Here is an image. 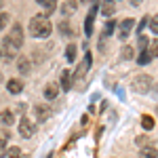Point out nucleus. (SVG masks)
Segmentation results:
<instances>
[{
  "label": "nucleus",
  "instance_id": "1",
  "mask_svg": "<svg viewBox=\"0 0 158 158\" xmlns=\"http://www.w3.org/2000/svg\"><path fill=\"white\" fill-rule=\"evenodd\" d=\"M53 32V25L47 19V15H40V17H32L30 19V34L34 38H49Z\"/></svg>",
  "mask_w": 158,
  "mask_h": 158
},
{
  "label": "nucleus",
  "instance_id": "2",
  "mask_svg": "<svg viewBox=\"0 0 158 158\" xmlns=\"http://www.w3.org/2000/svg\"><path fill=\"white\" fill-rule=\"evenodd\" d=\"M152 85H154V80H152L148 74H141V76L135 78L133 89H135V91H139V93H148V91L152 89Z\"/></svg>",
  "mask_w": 158,
  "mask_h": 158
},
{
  "label": "nucleus",
  "instance_id": "3",
  "mask_svg": "<svg viewBox=\"0 0 158 158\" xmlns=\"http://www.w3.org/2000/svg\"><path fill=\"white\" fill-rule=\"evenodd\" d=\"M6 40L11 42L13 47H17V49H19V47L23 44V30H21V25H19V23H15V25H13V30L9 32Z\"/></svg>",
  "mask_w": 158,
  "mask_h": 158
},
{
  "label": "nucleus",
  "instance_id": "4",
  "mask_svg": "<svg viewBox=\"0 0 158 158\" xmlns=\"http://www.w3.org/2000/svg\"><path fill=\"white\" fill-rule=\"evenodd\" d=\"M91 61H93V57H91V53L86 51V53H85V59H82V63H80V65H78V70L74 72V78H76V80H80V78H82V76L86 74V70L91 68Z\"/></svg>",
  "mask_w": 158,
  "mask_h": 158
},
{
  "label": "nucleus",
  "instance_id": "5",
  "mask_svg": "<svg viewBox=\"0 0 158 158\" xmlns=\"http://www.w3.org/2000/svg\"><path fill=\"white\" fill-rule=\"evenodd\" d=\"M19 135H21L23 139H30V137L34 135V122H30L27 118H21V120H19Z\"/></svg>",
  "mask_w": 158,
  "mask_h": 158
},
{
  "label": "nucleus",
  "instance_id": "6",
  "mask_svg": "<svg viewBox=\"0 0 158 158\" xmlns=\"http://www.w3.org/2000/svg\"><path fill=\"white\" fill-rule=\"evenodd\" d=\"M6 91H9L11 95H19V93L23 91V82L17 80V78H11V80L6 82Z\"/></svg>",
  "mask_w": 158,
  "mask_h": 158
},
{
  "label": "nucleus",
  "instance_id": "7",
  "mask_svg": "<svg viewBox=\"0 0 158 158\" xmlns=\"http://www.w3.org/2000/svg\"><path fill=\"white\" fill-rule=\"evenodd\" d=\"M51 108L49 106H36V118H38V122H44V120H49L51 118Z\"/></svg>",
  "mask_w": 158,
  "mask_h": 158
},
{
  "label": "nucleus",
  "instance_id": "8",
  "mask_svg": "<svg viewBox=\"0 0 158 158\" xmlns=\"http://www.w3.org/2000/svg\"><path fill=\"white\" fill-rule=\"evenodd\" d=\"M95 13H97V6L89 13V17L85 19V34H86V36H91V34H93V21H95Z\"/></svg>",
  "mask_w": 158,
  "mask_h": 158
},
{
  "label": "nucleus",
  "instance_id": "9",
  "mask_svg": "<svg viewBox=\"0 0 158 158\" xmlns=\"http://www.w3.org/2000/svg\"><path fill=\"white\" fill-rule=\"evenodd\" d=\"M114 13H116L114 0H103V2H101V15H103V17H112Z\"/></svg>",
  "mask_w": 158,
  "mask_h": 158
},
{
  "label": "nucleus",
  "instance_id": "10",
  "mask_svg": "<svg viewBox=\"0 0 158 158\" xmlns=\"http://www.w3.org/2000/svg\"><path fill=\"white\" fill-rule=\"evenodd\" d=\"M139 158H158V148H154V146L141 148L139 150Z\"/></svg>",
  "mask_w": 158,
  "mask_h": 158
},
{
  "label": "nucleus",
  "instance_id": "11",
  "mask_svg": "<svg viewBox=\"0 0 158 158\" xmlns=\"http://www.w3.org/2000/svg\"><path fill=\"white\" fill-rule=\"evenodd\" d=\"M57 95H59V86L57 85H47L44 86V97L49 99V101H53Z\"/></svg>",
  "mask_w": 158,
  "mask_h": 158
},
{
  "label": "nucleus",
  "instance_id": "12",
  "mask_svg": "<svg viewBox=\"0 0 158 158\" xmlns=\"http://www.w3.org/2000/svg\"><path fill=\"white\" fill-rule=\"evenodd\" d=\"M17 70H19V74H27L32 70L30 59H27V57H19V59H17Z\"/></svg>",
  "mask_w": 158,
  "mask_h": 158
},
{
  "label": "nucleus",
  "instance_id": "13",
  "mask_svg": "<svg viewBox=\"0 0 158 158\" xmlns=\"http://www.w3.org/2000/svg\"><path fill=\"white\" fill-rule=\"evenodd\" d=\"M133 25H135L133 19H124V21L120 23V38H127V36H129V32L133 30Z\"/></svg>",
  "mask_w": 158,
  "mask_h": 158
},
{
  "label": "nucleus",
  "instance_id": "14",
  "mask_svg": "<svg viewBox=\"0 0 158 158\" xmlns=\"http://www.w3.org/2000/svg\"><path fill=\"white\" fill-rule=\"evenodd\" d=\"M2 47H4V57H6V59H13V57L17 55V47H13L11 42L6 40V36H4V44H2Z\"/></svg>",
  "mask_w": 158,
  "mask_h": 158
},
{
  "label": "nucleus",
  "instance_id": "15",
  "mask_svg": "<svg viewBox=\"0 0 158 158\" xmlns=\"http://www.w3.org/2000/svg\"><path fill=\"white\" fill-rule=\"evenodd\" d=\"M0 122H2L4 127H11L13 122H15V116H13V112H11V110H4V112L0 114Z\"/></svg>",
  "mask_w": 158,
  "mask_h": 158
},
{
  "label": "nucleus",
  "instance_id": "16",
  "mask_svg": "<svg viewBox=\"0 0 158 158\" xmlns=\"http://www.w3.org/2000/svg\"><path fill=\"white\" fill-rule=\"evenodd\" d=\"M76 9H78V2H72V0H68V2H63V6H61V13H63V15H72Z\"/></svg>",
  "mask_w": 158,
  "mask_h": 158
},
{
  "label": "nucleus",
  "instance_id": "17",
  "mask_svg": "<svg viewBox=\"0 0 158 158\" xmlns=\"http://www.w3.org/2000/svg\"><path fill=\"white\" fill-rule=\"evenodd\" d=\"M61 89H63V91H70V89H72V82H70V72H68V70L61 74Z\"/></svg>",
  "mask_w": 158,
  "mask_h": 158
},
{
  "label": "nucleus",
  "instance_id": "18",
  "mask_svg": "<svg viewBox=\"0 0 158 158\" xmlns=\"http://www.w3.org/2000/svg\"><path fill=\"white\" fill-rule=\"evenodd\" d=\"M141 127H143V131H152L154 129V118L152 116H143L141 118Z\"/></svg>",
  "mask_w": 158,
  "mask_h": 158
},
{
  "label": "nucleus",
  "instance_id": "19",
  "mask_svg": "<svg viewBox=\"0 0 158 158\" xmlns=\"http://www.w3.org/2000/svg\"><path fill=\"white\" fill-rule=\"evenodd\" d=\"M152 61V55L148 53V49L146 51H139V65H148Z\"/></svg>",
  "mask_w": 158,
  "mask_h": 158
},
{
  "label": "nucleus",
  "instance_id": "20",
  "mask_svg": "<svg viewBox=\"0 0 158 158\" xmlns=\"http://www.w3.org/2000/svg\"><path fill=\"white\" fill-rule=\"evenodd\" d=\"M42 6L47 9L44 15H51V13L55 11V6H57V0H44V2H42Z\"/></svg>",
  "mask_w": 158,
  "mask_h": 158
},
{
  "label": "nucleus",
  "instance_id": "21",
  "mask_svg": "<svg viewBox=\"0 0 158 158\" xmlns=\"http://www.w3.org/2000/svg\"><path fill=\"white\" fill-rule=\"evenodd\" d=\"M148 44H150V40H148L143 34H139V36H137V47H139V51H146Z\"/></svg>",
  "mask_w": 158,
  "mask_h": 158
},
{
  "label": "nucleus",
  "instance_id": "22",
  "mask_svg": "<svg viewBox=\"0 0 158 158\" xmlns=\"http://www.w3.org/2000/svg\"><path fill=\"white\" fill-rule=\"evenodd\" d=\"M133 57H135V49L133 47H124V49H122V59L129 61V59H133Z\"/></svg>",
  "mask_w": 158,
  "mask_h": 158
},
{
  "label": "nucleus",
  "instance_id": "23",
  "mask_svg": "<svg viewBox=\"0 0 158 158\" xmlns=\"http://www.w3.org/2000/svg\"><path fill=\"white\" fill-rule=\"evenodd\" d=\"M65 59H68V61L76 59V47H74V44H70V47L65 49Z\"/></svg>",
  "mask_w": 158,
  "mask_h": 158
},
{
  "label": "nucleus",
  "instance_id": "24",
  "mask_svg": "<svg viewBox=\"0 0 158 158\" xmlns=\"http://www.w3.org/2000/svg\"><path fill=\"white\" fill-rule=\"evenodd\" d=\"M6 158H21V150L19 148H9L6 150Z\"/></svg>",
  "mask_w": 158,
  "mask_h": 158
},
{
  "label": "nucleus",
  "instance_id": "25",
  "mask_svg": "<svg viewBox=\"0 0 158 158\" xmlns=\"http://www.w3.org/2000/svg\"><path fill=\"white\" fill-rule=\"evenodd\" d=\"M9 21H11V17H9V13H0V30H4Z\"/></svg>",
  "mask_w": 158,
  "mask_h": 158
},
{
  "label": "nucleus",
  "instance_id": "26",
  "mask_svg": "<svg viewBox=\"0 0 158 158\" xmlns=\"http://www.w3.org/2000/svg\"><path fill=\"white\" fill-rule=\"evenodd\" d=\"M114 27H116V23H114V21H108V25H106V30H103V38H106V36H110V34L114 32Z\"/></svg>",
  "mask_w": 158,
  "mask_h": 158
},
{
  "label": "nucleus",
  "instance_id": "27",
  "mask_svg": "<svg viewBox=\"0 0 158 158\" xmlns=\"http://www.w3.org/2000/svg\"><path fill=\"white\" fill-rule=\"evenodd\" d=\"M148 21H150V30H152V34H158V17L148 19Z\"/></svg>",
  "mask_w": 158,
  "mask_h": 158
},
{
  "label": "nucleus",
  "instance_id": "28",
  "mask_svg": "<svg viewBox=\"0 0 158 158\" xmlns=\"http://www.w3.org/2000/svg\"><path fill=\"white\" fill-rule=\"evenodd\" d=\"M9 137H11L9 131H2V129H0V146H4V143L9 141Z\"/></svg>",
  "mask_w": 158,
  "mask_h": 158
},
{
  "label": "nucleus",
  "instance_id": "29",
  "mask_svg": "<svg viewBox=\"0 0 158 158\" xmlns=\"http://www.w3.org/2000/svg\"><path fill=\"white\" fill-rule=\"evenodd\" d=\"M148 53H150L152 57H158V42H154V44H150V47H148Z\"/></svg>",
  "mask_w": 158,
  "mask_h": 158
},
{
  "label": "nucleus",
  "instance_id": "30",
  "mask_svg": "<svg viewBox=\"0 0 158 158\" xmlns=\"http://www.w3.org/2000/svg\"><path fill=\"white\" fill-rule=\"evenodd\" d=\"M59 30H61V34H63V36H70V25L65 23V21L59 23Z\"/></svg>",
  "mask_w": 158,
  "mask_h": 158
},
{
  "label": "nucleus",
  "instance_id": "31",
  "mask_svg": "<svg viewBox=\"0 0 158 158\" xmlns=\"http://www.w3.org/2000/svg\"><path fill=\"white\" fill-rule=\"evenodd\" d=\"M139 2H141V0H131V4H135V6H137Z\"/></svg>",
  "mask_w": 158,
  "mask_h": 158
},
{
  "label": "nucleus",
  "instance_id": "32",
  "mask_svg": "<svg viewBox=\"0 0 158 158\" xmlns=\"http://www.w3.org/2000/svg\"><path fill=\"white\" fill-rule=\"evenodd\" d=\"M36 2H38V4H42V2H44V0H36Z\"/></svg>",
  "mask_w": 158,
  "mask_h": 158
},
{
  "label": "nucleus",
  "instance_id": "33",
  "mask_svg": "<svg viewBox=\"0 0 158 158\" xmlns=\"http://www.w3.org/2000/svg\"><path fill=\"white\" fill-rule=\"evenodd\" d=\"M0 57H2V51H0Z\"/></svg>",
  "mask_w": 158,
  "mask_h": 158
},
{
  "label": "nucleus",
  "instance_id": "34",
  "mask_svg": "<svg viewBox=\"0 0 158 158\" xmlns=\"http://www.w3.org/2000/svg\"><path fill=\"white\" fill-rule=\"evenodd\" d=\"M82 2H86V0H82Z\"/></svg>",
  "mask_w": 158,
  "mask_h": 158
},
{
  "label": "nucleus",
  "instance_id": "35",
  "mask_svg": "<svg viewBox=\"0 0 158 158\" xmlns=\"http://www.w3.org/2000/svg\"><path fill=\"white\" fill-rule=\"evenodd\" d=\"M156 114H158V110H156Z\"/></svg>",
  "mask_w": 158,
  "mask_h": 158
}]
</instances>
